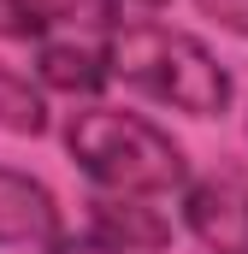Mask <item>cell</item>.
<instances>
[{
    "label": "cell",
    "mask_w": 248,
    "mask_h": 254,
    "mask_svg": "<svg viewBox=\"0 0 248 254\" xmlns=\"http://www.w3.org/2000/svg\"><path fill=\"white\" fill-rule=\"evenodd\" d=\"M184 231L207 254H248V184L243 178H189Z\"/></svg>",
    "instance_id": "3"
},
{
    "label": "cell",
    "mask_w": 248,
    "mask_h": 254,
    "mask_svg": "<svg viewBox=\"0 0 248 254\" xmlns=\"http://www.w3.org/2000/svg\"><path fill=\"white\" fill-rule=\"evenodd\" d=\"M89 237L124 254H166L178 243V225L148 207V195H89Z\"/></svg>",
    "instance_id": "4"
},
{
    "label": "cell",
    "mask_w": 248,
    "mask_h": 254,
    "mask_svg": "<svg viewBox=\"0 0 248 254\" xmlns=\"http://www.w3.org/2000/svg\"><path fill=\"white\" fill-rule=\"evenodd\" d=\"M42 24H65V30H113L119 24V0H30Z\"/></svg>",
    "instance_id": "8"
},
{
    "label": "cell",
    "mask_w": 248,
    "mask_h": 254,
    "mask_svg": "<svg viewBox=\"0 0 248 254\" xmlns=\"http://www.w3.org/2000/svg\"><path fill=\"white\" fill-rule=\"evenodd\" d=\"M0 130H12V136H48V101H42V89L6 60H0Z\"/></svg>",
    "instance_id": "7"
},
{
    "label": "cell",
    "mask_w": 248,
    "mask_h": 254,
    "mask_svg": "<svg viewBox=\"0 0 248 254\" xmlns=\"http://www.w3.org/2000/svg\"><path fill=\"white\" fill-rule=\"evenodd\" d=\"M48 254H124V249H107V243H95V237H54Z\"/></svg>",
    "instance_id": "11"
},
{
    "label": "cell",
    "mask_w": 248,
    "mask_h": 254,
    "mask_svg": "<svg viewBox=\"0 0 248 254\" xmlns=\"http://www.w3.org/2000/svg\"><path fill=\"white\" fill-rule=\"evenodd\" d=\"M65 154L77 160V172L107 195H172L189 184V160L172 142V130H160L142 113L124 107H83L65 119Z\"/></svg>",
    "instance_id": "2"
},
{
    "label": "cell",
    "mask_w": 248,
    "mask_h": 254,
    "mask_svg": "<svg viewBox=\"0 0 248 254\" xmlns=\"http://www.w3.org/2000/svg\"><path fill=\"white\" fill-rule=\"evenodd\" d=\"M142 6H166V0H142Z\"/></svg>",
    "instance_id": "12"
},
{
    "label": "cell",
    "mask_w": 248,
    "mask_h": 254,
    "mask_svg": "<svg viewBox=\"0 0 248 254\" xmlns=\"http://www.w3.org/2000/svg\"><path fill=\"white\" fill-rule=\"evenodd\" d=\"M195 12L213 18L219 30H231V36H243V42H248V0H195Z\"/></svg>",
    "instance_id": "10"
},
{
    "label": "cell",
    "mask_w": 248,
    "mask_h": 254,
    "mask_svg": "<svg viewBox=\"0 0 248 254\" xmlns=\"http://www.w3.org/2000/svg\"><path fill=\"white\" fill-rule=\"evenodd\" d=\"M107 60L101 48L77 42V36H42L36 42V89H54V95H71V101H95L107 89Z\"/></svg>",
    "instance_id": "6"
},
{
    "label": "cell",
    "mask_w": 248,
    "mask_h": 254,
    "mask_svg": "<svg viewBox=\"0 0 248 254\" xmlns=\"http://www.w3.org/2000/svg\"><path fill=\"white\" fill-rule=\"evenodd\" d=\"M101 60H107V77L189 119H219L237 95L225 60L172 24H113L101 42Z\"/></svg>",
    "instance_id": "1"
},
{
    "label": "cell",
    "mask_w": 248,
    "mask_h": 254,
    "mask_svg": "<svg viewBox=\"0 0 248 254\" xmlns=\"http://www.w3.org/2000/svg\"><path fill=\"white\" fill-rule=\"evenodd\" d=\"M60 231V201L42 178L0 166V249H48Z\"/></svg>",
    "instance_id": "5"
},
{
    "label": "cell",
    "mask_w": 248,
    "mask_h": 254,
    "mask_svg": "<svg viewBox=\"0 0 248 254\" xmlns=\"http://www.w3.org/2000/svg\"><path fill=\"white\" fill-rule=\"evenodd\" d=\"M42 18L30 0H0V42H42Z\"/></svg>",
    "instance_id": "9"
}]
</instances>
